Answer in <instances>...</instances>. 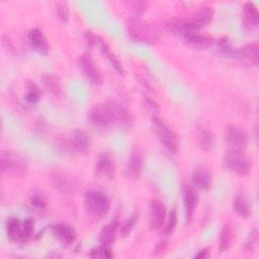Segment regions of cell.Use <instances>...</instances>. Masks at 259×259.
<instances>
[{"mask_svg":"<svg viewBox=\"0 0 259 259\" xmlns=\"http://www.w3.org/2000/svg\"><path fill=\"white\" fill-rule=\"evenodd\" d=\"M235 239V233L233 228L227 224L225 225L220 233V241H219V250L221 253L226 252L233 245Z\"/></svg>","mask_w":259,"mask_h":259,"instance_id":"obj_25","label":"cell"},{"mask_svg":"<svg viewBox=\"0 0 259 259\" xmlns=\"http://www.w3.org/2000/svg\"><path fill=\"white\" fill-rule=\"evenodd\" d=\"M144 167V154L139 147L133 148L126 165V175L131 178H139Z\"/></svg>","mask_w":259,"mask_h":259,"instance_id":"obj_15","label":"cell"},{"mask_svg":"<svg viewBox=\"0 0 259 259\" xmlns=\"http://www.w3.org/2000/svg\"><path fill=\"white\" fill-rule=\"evenodd\" d=\"M70 140L75 151L81 154L88 153L92 145L90 136L82 130L74 131V133L72 134V138Z\"/></svg>","mask_w":259,"mask_h":259,"instance_id":"obj_20","label":"cell"},{"mask_svg":"<svg viewBox=\"0 0 259 259\" xmlns=\"http://www.w3.org/2000/svg\"><path fill=\"white\" fill-rule=\"evenodd\" d=\"M153 125L155 128V133L158 136L160 142L163 146L171 153H176L179 149V140L177 135L169 128L164 121H162L159 117L153 116L152 118Z\"/></svg>","mask_w":259,"mask_h":259,"instance_id":"obj_7","label":"cell"},{"mask_svg":"<svg viewBox=\"0 0 259 259\" xmlns=\"http://www.w3.org/2000/svg\"><path fill=\"white\" fill-rule=\"evenodd\" d=\"M191 182L193 186L199 190H207L212 183V176L209 170L203 166H197L191 174Z\"/></svg>","mask_w":259,"mask_h":259,"instance_id":"obj_17","label":"cell"},{"mask_svg":"<svg viewBox=\"0 0 259 259\" xmlns=\"http://www.w3.org/2000/svg\"><path fill=\"white\" fill-rule=\"evenodd\" d=\"M51 232L64 246L72 245L77 237L76 230L71 225L66 223H59L53 225L51 228Z\"/></svg>","mask_w":259,"mask_h":259,"instance_id":"obj_14","label":"cell"},{"mask_svg":"<svg viewBox=\"0 0 259 259\" xmlns=\"http://www.w3.org/2000/svg\"><path fill=\"white\" fill-rule=\"evenodd\" d=\"M166 246H167V240H166V239H162L161 241H159V242L157 243V245H156V247H155V253L157 254V253H160V252L164 251L165 248H166Z\"/></svg>","mask_w":259,"mask_h":259,"instance_id":"obj_36","label":"cell"},{"mask_svg":"<svg viewBox=\"0 0 259 259\" xmlns=\"http://www.w3.org/2000/svg\"><path fill=\"white\" fill-rule=\"evenodd\" d=\"M51 180L54 186L61 192L66 194H71L77 190V182L71 176L64 174L62 172H53L51 174Z\"/></svg>","mask_w":259,"mask_h":259,"instance_id":"obj_16","label":"cell"},{"mask_svg":"<svg viewBox=\"0 0 259 259\" xmlns=\"http://www.w3.org/2000/svg\"><path fill=\"white\" fill-rule=\"evenodd\" d=\"M181 196L183 207L185 210V218L186 221L189 223L192 219V215L196 209L198 204V195L194 187L188 185L186 183L181 184Z\"/></svg>","mask_w":259,"mask_h":259,"instance_id":"obj_10","label":"cell"},{"mask_svg":"<svg viewBox=\"0 0 259 259\" xmlns=\"http://www.w3.org/2000/svg\"><path fill=\"white\" fill-rule=\"evenodd\" d=\"M79 67L83 75L87 78L89 82L95 85H101L103 83V78L98 69L95 67V64L91 57L87 54H83L78 59Z\"/></svg>","mask_w":259,"mask_h":259,"instance_id":"obj_9","label":"cell"},{"mask_svg":"<svg viewBox=\"0 0 259 259\" xmlns=\"http://www.w3.org/2000/svg\"><path fill=\"white\" fill-rule=\"evenodd\" d=\"M41 83L55 96L60 97L63 95V86L58 76L52 73H46L41 76Z\"/></svg>","mask_w":259,"mask_h":259,"instance_id":"obj_23","label":"cell"},{"mask_svg":"<svg viewBox=\"0 0 259 259\" xmlns=\"http://www.w3.org/2000/svg\"><path fill=\"white\" fill-rule=\"evenodd\" d=\"M84 207L87 214L94 221L105 218L110 210V199L101 191L90 190L84 196Z\"/></svg>","mask_w":259,"mask_h":259,"instance_id":"obj_3","label":"cell"},{"mask_svg":"<svg viewBox=\"0 0 259 259\" xmlns=\"http://www.w3.org/2000/svg\"><path fill=\"white\" fill-rule=\"evenodd\" d=\"M57 14L59 19L64 22L67 23L68 19H69V7L68 4L66 2H58L57 3Z\"/></svg>","mask_w":259,"mask_h":259,"instance_id":"obj_34","label":"cell"},{"mask_svg":"<svg viewBox=\"0 0 259 259\" xmlns=\"http://www.w3.org/2000/svg\"><path fill=\"white\" fill-rule=\"evenodd\" d=\"M166 206L159 199H153L149 206V225L152 230H160L166 221Z\"/></svg>","mask_w":259,"mask_h":259,"instance_id":"obj_13","label":"cell"},{"mask_svg":"<svg viewBox=\"0 0 259 259\" xmlns=\"http://www.w3.org/2000/svg\"><path fill=\"white\" fill-rule=\"evenodd\" d=\"M225 139L231 149L235 150H244L248 144V135L247 133L234 124H230L226 127Z\"/></svg>","mask_w":259,"mask_h":259,"instance_id":"obj_11","label":"cell"},{"mask_svg":"<svg viewBox=\"0 0 259 259\" xmlns=\"http://www.w3.org/2000/svg\"><path fill=\"white\" fill-rule=\"evenodd\" d=\"M197 139L200 148L204 151H210L214 146V137L210 132L206 130H201L198 133Z\"/></svg>","mask_w":259,"mask_h":259,"instance_id":"obj_28","label":"cell"},{"mask_svg":"<svg viewBox=\"0 0 259 259\" xmlns=\"http://www.w3.org/2000/svg\"><path fill=\"white\" fill-rule=\"evenodd\" d=\"M180 36L189 46H192L195 48H200V49L207 48V47L211 46L213 42L212 37L205 35V34H201L197 31L184 32V33L180 34Z\"/></svg>","mask_w":259,"mask_h":259,"instance_id":"obj_18","label":"cell"},{"mask_svg":"<svg viewBox=\"0 0 259 259\" xmlns=\"http://www.w3.org/2000/svg\"><path fill=\"white\" fill-rule=\"evenodd\" d=\"M26 88H27V92L24 96V99L26 100V102L30 103V104H35L39 101L40 96H41V91L40 89L37 87L36 84L28 81L26 83Z\"/></svg>","mask_w":259,"mask_h":259,"instance_id":"obj_29","label":"cell"},{"mask_svg":"<svg viewBox=\"0 0 259 259\" xmlns=\"http://www.w3.org/2000/svg\"><path fill=\"white\" fill-rule=\"evenodd\" d=\"M209 256V248H204L200 250L194 257L195 258H207Z\"/></svg>","mask_w":259,"mask_h":259,"instance_id":"obj_37","label":"cell"},{"mask_svg":"<svg viewBox=\"0 0 259 259\" xmlns=\"http://www.w3.org/2000/svg\"><path fill=\"white\" fill-rule=\"evenodd\" d=\"M117 104L114 101H107L93 105L87 112L88 121L101 128L116 124Z\"/></svg>","mask_w":259,"mask_h":259,"instance_id":"obj_2","label":"cell"},{"mask_svg":"<svg viewBox=\"0 0 259 259\" xmlns=\"http://www.w3.org/2000/svg\"><path fill=\"white\" fill-rule=\"evenodd\" d=\"M30 203H31L34 207H36V208H38V209H44V208H46V201H45V199L42 198L41 195L34 194L33 196H31V198H30Z\"/></svg>","mask_w":259,"mask_h":259,"instance_id":"obj_35","label":"cell"},{"mask_svg":"<svg viewBox=\"0 0 259 259\" xmlns=\"http://www.w3.org/2000/svg\"><path fill=\"white\" fill-rule=\"evenodd\" d=\"M0 165L2 172L11 176H22L28 170L27 160L19 153L11 150L1 151Z\"/></svg>","mask_w":259,"mask_h":259,"instance_id":"obj_4","label":"cell"},{"mask_svg":"<svg viewBox=\"0 0 259 259\" xmlns=\"http://www.w3.org/2000/svg\"><path fill=\"white\" fill-rule=\"evenodd\" d=\"M244 11V22L249 28L257 27L259 22V13L257 7L252 2H247L243 8Z\"/></svg>","mask_w":259,"mask_h":259,"instance_id":"obj_26","label":"cell"},{"mask_svg":"<svg viewBox=\"0 0 259 259\" xmlns=\"http://www.w3.org/2000/svg\"><path fill=\"white\" fill-rule=\"evenodd\" d=\"M213 18V9L211 7H202L189 18L174 19L167 24L169 30L177 34L188 31H197L199 28L207 25Z\"/></svg>","mask_w":259,"mask_h":259,"instance_id":"obj_1","label":"cell"},{"mask_svg":"<svg viewBox=\"0 0 259 259\" xmlns=\"http://www.w3.org/2000/svg\"><path fill=\"white\" fill-rule=\"evenodd\" d=\"M224 165L230 171L245 176L250 172L251 164L243 150L231 149L224 157Z\"/></svg>","mask_w":259,"mask_h":259,"instance_id":"obj_6","label":"cell"},{"mask_svg":"<svg viewBox=\"0 0 259 259\" xmlns=\"http://www.w3.org/2000/svg\"><path fill=\"white\" fill-rule=\"evenodd\" d=\"M127 29L133 38L144 44L152 45L159 38V30L157 27L143 21L139 17H134L128 21Z\"/></svg>","mask_w":259,"mask_h":259,"instance_id":"obj_5","label":"cell"},{"mask_svg":"<svg viewBox=\"0 0 259 259\" xmlns=\"http://www.w3.org/2000/svg\"><path fill=\"white\" fill-rule=\"evenodd\" d=\"M233 208L236 211V213L238 215H240L241 218H248L251 213L250 205H249L247 199L241 195H238L234 198Z\"/></svg>","mask_w":259,"mask_h":259,"instance_id":"obj_27","label":"cell"},{"mask_svg":"<svg viewBox=\"0 0 259 259\" xmlns=\"http://www.w3.org/2000/svg\"><path fill=\"white\" fill-rule=\"evenodd\" d=\"M27 39L29 45L39 54L47 55L49 53V45L40 29L31 28L27 33Z\"/></svg>","mask_w":259,"mask_h":259,"instance_id":"obj_19","label":"cell"},{"mask_svg":"<svg viewBox=\"0 0 259 259\" xmlns=\"http://www.w3.org/2000/svg\"><path fill=\"white\" fill-rule=\"evenodd\" d=\"M95 174L99 178L112 180L115 174L116 165L114 159L107 153L101 154L95 163Z\"/></svg>","mask_w":259,"mask_h":259,"instance_id":"obj_12","label":"cell"},{"mask_svg":"<svg viewBox=\"0 0 259 259\" xmlns=\"http://www.w3.org/2000/svg\"><path fill=\"white\" fill-rule=\"evenodd\" d=\"M6 234L7 238L11 242H18L22 239L21 223L17 218H10L6 222Z\"/></svg>","mask_w":259,"mask_h":259,"instance_id":"obj_24","label":"cell"},{"mask_svg":"<svg viewBox=\"0 0 259 259\" xmlns=\"http://www.w3.org/2000/svg\"><path fill=\"white\" fill-rule=\"evenodd\" d=\"M93 258H111L113 256L110 246L100 245L99 247L93 248L89 254Z\"/></svg>","mask_w":259,"mask_h":259,"instance_id":"obj_33","label":"cell"},{"mask_svg":"<svg viewBox=\"0 0 259 259\" xmlns=\"http://www.w3.org/2000/svg\"><path fill=\"white\" fill-rule=\"evenodd\" d=\"M166 223H164L163 225V234L164 235H170L176 228L177 225V213L175 209H172L170 211V213L168 214L167 221H165Z\"/></svg>","mask_w":259,"mask_h":259,"instance_id":"obj_32","label":"cell"},{"mask_svg":"<svg viewBox=\"0 0 259 259\" xmlns=\"http://www.w3.org/2000/svg\"><path fill=\"white\" fill-rule=\"evenodd\" d=\"M258 42L255 41V42H251V44H248V45H245L243 46L242 48H240L239 50H237L235 52V56L242 59V60H245V61H248L254 65H258Z\"/></svg>","mask_w":259,"mask_h":259,"instance_id":"obj_22","label":"cell"},{"mask_svg":"<svg viewBox=\"0 0 259 259\" xmlns=\"http://www.w3.org/2000/svg\"><path fill=\"white\" fill-rule=\"evenodd\" d=\"M86 39H87V42L91 47H97L99 49V51L103 54L104 57L107 58V60L111 63L112 67L116 70V72L118 74L123 75V68H122L121 63L115 57V55L111 52V50L108 48V46L98 35H95L94 33H92V31H87L86 32Z\"/></svg>","mask_w":259,"mask_h":259,"instance_id":"obj_8","label":"cell"},{"mask_svg":"<svg viewBox=\"0 0 259 259\" xmlns=\"http://www.w3.org/2000/svg\"><path fill=\"white\" fill-rule=\"evenodd\" d=\"M118 228H119V223L117 220L111 221L109 224L103 227L98 236L100 245L111 246L112 244H114L116 240V232Z\"/></svg>","mask_w":259,"mask_h":259,"instance_id":"obj_21","label":"cell"},{"mask_svg":"<svg viewBox=\"0 0 259 259\" xmlns=\"http://www.w3.org/2000/svg\"><path fill=\"white\" fill-rule=\"evenodd\" d=\"M21 228H22V239L21 241H28L33 233H34V221L31 218H26L22 223H21Z\"/></svg>","mask_w":259,"mask_h":259,"instance_id":"obj_31","label":"cell"},{"mask_svg":"<svg viewBox=\"0 0 259 259\" xmlns=\"http://www.w3.org/2000/svg\"><path fill=\"white\" fill-rule=\"evenodd\" d=\"M138 221H139V214L135 212L128 219H126L121 225H119V233H120L121 237L128 236L130 233L135 228Z\"/></svg>","mask_w":259,"mask_h":259,"instance_id":"obj_30","label":"cell"}]
</instances>
